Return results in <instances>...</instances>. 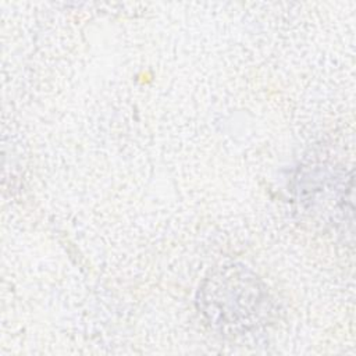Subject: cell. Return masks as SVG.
Listing matches in <instances>:
<instances>
[{"label":"cell","mask_w":356,"mask_h":356,"mask_svg":"<svg viewBox=\"0 0 356 356\" xmlns=\"http://www.w3.org/2000/svg\"><path fill=\"white\" fill-rule=\"evenodd\" d=\"M203 314L217 327L246 331L268 312V293L245 268L228 266L207 278L200 289Z\"/></svg>","instance_id":"obj_1"}]
</instances>
